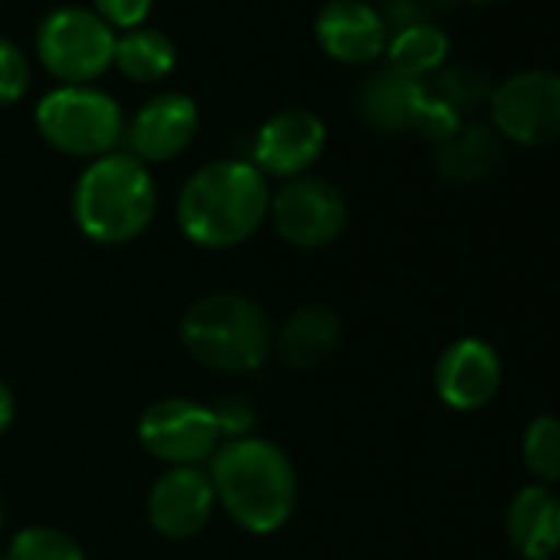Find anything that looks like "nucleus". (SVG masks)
Masks as SVG:
<instances>
[{
  "label": "nucleus",
  "instance_id": "f257e3e1",
  "mask_svg": "<svg viewBox=\"0 0 560 560\" xmlns=\"http://www.w3.org/2000/svg\"><path fill=\"white\" fill-rule=\"evenodd\" d=\"M214 501L250 534L280 530L298 508V475L284 448L267 439H231L211 462Z\"/></svg>",
  "mask_w": 560,
  "mask_h": 560
},
{
  "label": "nucleus",
  "instance_id": "f03ea898",
  "mask_svg": "<svg viewBox=\"0 0 560 560\" xmlns=\"http://www.w3.org/2000/svg\"><path fill=\"white\" fill-rule=\"evenodd\" d=\"M270 208L267 178L237 159L201 165L178 191L175 218L182 234L208 250L244 244L264 224Z\"/></svg>",
  "mask_w": 560,
  "mask_h": 560
},
{
  "label": "nucleus",
  "instance_id": "7ed1b4c3",
  "mask_svg": "<svg viewBox=\"0 0 560 560\" xmlns=\"http://www.w3.org/2000/svg\"><path fill=\"white\" fill-rule=\"evenodd\" d=\"M155 178L136 155L93 159L73 188V221L96 244H129L155 218Z\"/></svg>",
  "mask_w": 560,
  "mask_h": 560
},
{
  "label": "nucleus",
  "instance_id": "20e7f679",
  "mask_svg": "<svg viewBox=\"0 0 560 560\" xmlns=\"http://www.w3.org/2000/svg\"><path fill=\"white\" fill-rule=\"evenodd\" d=\"M178 337L185 353L218 373H254L273 353V330L267 314L241 294H208L195 301Z\"/></svg>",
  "mask_w": 560,
  "mask_h": 560
},
{
  "label": "nucleus",
  "instance_id": "39448f33",
  "mask_svg": "<svg viewBox=\"0 0 560 560\" xmlns=\"http://www.w3.org/2000/svg\"><path fill=\"white\" fill-rule=\"evenodd\" d=\"M37 129L63 155L103 159L126 136L119 103L93 86H60L37 103Z\"/></svg>",
  "mask_w": 560,
  "mask_h": 560
},
{
  "label": "nucleus",
  "instance_id": "423d86ee",
  "mask_svg": "<svg viewBox=\"0 0 560 560\" xmlns=\"http://www.w3.org/2000/svg\"><path fill=\"white\" fill-rule=\"evenodd\" d=\"M34 50L63 86H90L113 67L116 31L93 8H57L40 21Z\"/></svg>",
  "mask_w": 560,
  "mask_h": 560
},
{
  "label": "nucleus",
  "instance_id": "0eeeda50",
  "mask_svg": "<svg viewBox=\"0 0 560 560\" xmlns=\"http://www.w3.org/2000/svg\"><path fill=\"white\" fill-rule=\"evenodd\" d=\"M491 129L514 145H550L560 139V77L524 70L491 90Z\"/></svg>",
  "mask_w": 560,
  "mask_h": 560
},
{
  "label": "nucleus",
  "instance_id": "6e6552de",
  "mask_svg": "<svg viewBox=\"0 0 560 560\" xmlns=\"http://www.w3.org/2000/svg\"><path fill=\"white\" fill-rule=\"evenodd\" d=\"M267 214L280 237L304 250L334 244L347 228V201L340 188L317 175L291 178L270 198Z\"/></svg>",
  "mask_w": 560,
  "mask_h": 560
},
{
  "label": "nucleus",
  "instance_id": "1a4fd4ad",
  "mask_svg": "<svg viewBox=\"0 0 560 560\" xmlns=\"http://www.w3.org/2000/svg\"><path fill=\"white\" fill-rule=\"evenodd\" d=\"M139 442L149 455L159 462H168L172 468L198 465L218 452V425L211 416V406H201L195 399H159L152 402L139 419Z\"/></svg>",
  "mask_w": 560,
  "mask_h": 560
},
{
  "label": "nucleus",
  "instance_id": "9d476101",
  "mask_svg": "<svg viewBox=\"0 0 560 560\" xmlns=\"http://www.w3.org/2000/svg\"><path fill=\"white\" fill-rule=\"evenodd\" d=\"M327 145V126L311 109H280L254 139V168L267 178H301Z\"/></svg>",
  "mask_w": 560,
  "mask_h": 560
},
{
  "label": "nucleus",
  "instance_id": "9b49d317",
  "mask_svg": "<svg viewBox=\"0 0 560 560\" xmlns=\"http://www.w3.org/2000/svg\"><path fill=\"white\" fill-rule=\"evenodd\" d=\"M501 357L478 337L448 343L435 363V393L455 412L485 409L501 389Z\"/></svg>",
  "mask_w": 560,
  "mask_h": 560
},
{
  "label": "nucleus",
  "instance_id": "f8f14e48",
  "mask_svg": "<svg viewBox=\"0 0 560 560\" xmlns=\"http://www.w3.org/2000/svg\"><path fill=\"white\" fill-rule=\"evenodd\" d=\"M214 514L211 478L198 465L168 468L149 491V521L162 537L185 540L205 530Z\"/></svg>",
  "mask_w": 560,
  "mask_h": 560
},
{
  "label": "nucleus",
  "instance_id": "ddd939ff",
  "mask_svg": "<svg viewBox=\"0 0 560 560\" xmlns=\"http://www.w3.org/2000/svg\"><path fill=\"white\" fill-rule=\"evenodd\" d=\"M320 50L347 67H366L376 57L386 54L389 31L380 18V11L366 0H330L320 8L314 24Z\"/></svg>",
  "mask_w": 560,
  "mask_h": 560
},
{
  "label": "nucleus",
  "instance_id": "4468645a",
  "mask_svg": "<svg viewBox=\"0 0 560 560\" xmlns=\"http://www.w3.org/2000/svg\"><path fill=\"white\" fill-rule=\"evenodd\" d=\"M198 132V106L185 93H159L136 113L129 145L139 162L178 159Z\"/></svg>",
  "mask_w": 560,
  "mask_h": 560
},
{
  "label": "nucleus",
  "instance_id": "2eb2a0df",
  "mask_svg": "<svg viewBox=\"0 0 560 560\" xmlns=\"http://www.w3.org/2000/svg\"><path fill=\"white\" fill-rule=\"evenodd\" d=\"M504 530L517 557H553L560 550V494L550 485H524L508 504Z\"/></svg>",
  "mask_w": 560,
  "mask_h": 560
},
{
  "label": "nucleus",
  "instance_id": "dca6fc26",
  "mask_svg": "<svg viewBox=\"0 0 560 560\" xmlns=\"http://www.w3.org/2000/svg\"><path fill=\"white\" fill-rule=\"evenodd\" d=\"M343 340V320L337 311L314 304V307H301L294 317H288V324L280 327L277 340H273V353L294 373H307L324 366Z\"/></svg>",
  "mask_w": 560,
  "mask_h": 560
},
{
  "label": "nucleus",
  "instance_id": "f3484780",
  "mask_svg": "<svg viewBox=\"0 0 560 560\" xmlns=\"http://www.w3.org/2000/svg\"><path fill=\"white\" fill-rule=\"evenodd\" d=\"M425 96H429L425 83L399 77V73H393L386 67V70L373 73L360 86L357 113L376 132H386V136L416 132V122H419V113L425 106Z\"/></svg>",
  "mask_w": 560,
  "mask_h": 560
},
{
  "label": "nucleus",
  "instance_id": "a211bd4d",
  "mask_svg": "<svg viewBox=\"0 0 560 560\" xmlns=\"http://www.w3.org/2000/svg\"><path fill=\"white\" fill-rule=\"evenodd\" d=\"M501 136L485 122H462L445 142L435 145V172L452 185L485 182L501 165Z\"/></svg>",
  "mask_w": 560,
  "mask_h": 560
},
{
  "label": "nucleus",
  "instance_id": "6ab92c4d",
  "mask_svg": "<svg viewBox=\"0 0 560 560\" xmlns=\"http://www.w3.org/2000/svg\"><path fill=\"white\" fill-rule=\"evenodd\" d=\"M386 60H389L393 73L425 83L429 77H435L445 67V60H448V37H445L442 27H435L429 21H419V24L402 27V31H396L389 37Z\"/></svg>",
  "mask_w": 560,
  "mask_h": 560
},
{
  "label": "nucleus",
  "instance_id": "aec40b11",
  "mask_svg": "<svg viewBox=\"0 0 560 560\" xmlns=\"http://www.w3.org/2000/svg\"><path fill=\"white\" fill-rule=\"evenodd\" d=\"M178 63V50L175 44L162 34V31H126L122 37H116V54H113V67L142 86L162 83L165 77H172Z\"/></svg>",
  "mask_w": 560,
  "mask_h": 560
},
{
  "label": "nucleus",
  "instance_id": "412c9836",
  "mask_svg": "<svg viewBox=\"0 0 560 560\" xmlns=\"http://www.w3.org/2000/svg\"><path fill=\"white\" fill-rule=\"evenodd\" d=\"M524 468L537 478V485L560 481V416H534L521 435Z\"/></svg>",
  "mask_w": 560,
  "mask_h": 560
},
{
  "label": "nucleus",
  "instance_id": "4be33fe9",
  "mask_svg": "<svg viewBox=\"0 0 560 560\" xmlns=\"http://www.w3.org/2000/svg\"><path fill=\"white\" fill-rule=\"evenodd\" d=\"M432 100L445 103L448 109H455L458 116L465 109H475L481 103L491 100V80L475 70V67H442L435 77H432V86H425Z\"/></svg>",
  "mask_w": 560,
  "mask_h": 560
},
{
  "label": "nucleus",
  "instance_id": "5701e85b",
  "mask_svg": "<svg viewBox=\"0 0 560 560\" xmlns=\"http://www.w3.org/2000/svg\"><path fill=\"white\" fill-rule=\"evenodd\" d=\"M4 560H86V550L73 534L37 524L14 534Z\"/></svg>",
  "mask_w": 560,
  "mask_h": 560
},
{
  "label": "nucleus",
  "instance_id": "b1692460",
  "mask_svg": "<svg viewBox=\"0 0 560 560\" xmlns=\"http://www.w3.org/2000/svg\"><path fill=\"white\" fill-rule=\"evenodd\" d=\"M31 90V63L27 54L0 34V106H14Z\"/></svg>",
  "mask_w": 560,
  "mask_h": 560
},
{
  "label": "nucleus",
  "instance_id": "393cba45",
  "mask_svg": "<svg viewBox=\"0 0 560 560\" xmlns=\"http://www.w3.org/2000/svg\"><path fill=\"white\" fill-rule=\"evenodd\" d=\"M211 416H214L218 435H228V442L231 439H247L254 422H257V412L244 396H221L211 406Z\"/></svg>",
  "mask_w": 560,
  "mask_h": 560
},
{
  "label": "nucleus",
  "instance_id": "a878e982",
  "mask_svg": "<svg viewBox=\"0 0 560 560\" xmlns=\"http://www.w3.org/2000/svg\"><path fill=\"white\" fill-rule=\"evenodd\" d=\"M155 0H93V11L113 27V31H139L145 18L152 14Z\"/></svg>",
  "mask_w": 560,
  "mask_h": 560
},
{
  "label": "nucleus",
  "instance_id": "bb28decb",
  "mask_svg": "<svg viewBox=\"0 0 560 560\" xmlns=\"http://www.w3.org/2000/svg\"><path fill=\"white\" fill-rule=\"evenodd\" d=\"M425 93H429V90H425ZM458 126H462V116H458L455 109H448L445 103L425 96V106H422L419 122H416V132H419V136H425L429 142L439 145V142H445Z\"/></svg>",
  "mask_w": 560,
  "mask_h": 560
},
{
  "label": "nucleus",
  "instance_id": "cd10ccee",
  "mask_svg": "<svg viewBox=\"0 0 560 560\" xmlns=\"http://www.w3.org/2000/svg\"><path fill=\"white\" fill-rule=\"evenodd\" d=\"M11 422H14V393L4 380H0V432H8Z\"/></svg>",
  "mask_w": 560,
  "mask_h": 560
},
{
  "label": "nucleus",
  "instance_id": "c85d7f7f",
  "mask_svg": "<svg viewBox=\"0 0 560 560\" xmlns=\"http://www.w3.org/2000/svg\"><path fill=\"white\" fill-rule=\"evenodd\" d=\"M4 521H8V514H4V504H0V530H4Z\"/></svg>",
  "mask_w": 560,
  "mask_h": 560
},
{
  "label": "nucleus",
  "instance_id": "c756f323",
  "mask_svg": "<svg viewBox=\"0 0 560 560\" xmlns=\"http://www.w3.org/2000/svg\"><path fill=\"white\" fill-rule=\"evenodd\" d=\"M475 4H488V0H475Z\"/></svg>",
  "mask_w": 560,
  "mask_h": 560
},
{
  "label": "nucleus",
  "instance_id": "7c9ffc66",
  "mask_svg": "<svg viewBox=\"0 0 560 560\" xmlns=\"http://www.w3.org/2000/svg\"><path fill=\"white\" fill-rule=\"evenodd\" d=\"M0 560H4V557H0Z\"/></svg>",
  "mask_w": 560,
  "mask_h": 560
}]
</instances>
